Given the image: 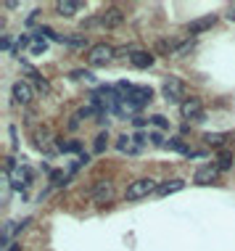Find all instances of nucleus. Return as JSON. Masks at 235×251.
<instances>
[{"label": "nucleus", "mask_w": 235, "mask_h": 251, "mask_svg": "<svg viewBox=\"0 0 235 251\" xmlns=\"http://www.w3.org/2000/svg\"><path fill=\"white\" fill-rule=\"evenodd\" d=\"M159 190V183L153 177H140V180H132L125 190V198L127 201H140V198H148L151 193Z\"/></svg>", "instance_id": "obj_1"}, {"label": "nucleus", "mask_w": 235, "mask_h": 251, "mask_svg": "<svg viewBox=\"0 0 235 251\" xmlns=\"http://www.w3.org/2000/svg\"><path fill=\"white\" fill-rule=\"evenodd\" d=\"M153 101V90L148 85H135L132 93L127 95V101L122 104V111H140L143 106H148Z\"/></svg>", "instance_id": "obj_2"}, {"label": "nucleus", "mask_w": 235, "mask_h": 251, "mask_svg": "<svg viewBox=\"0 0 235 251\" xmlns=\"http://www.w3.org/2000/svg\"><path fill=\"white\" fill-rule=\"evenodd\" d=\"M116 56V48L108 42H98V45H90L87 50V63L90 66H106V63L114 61Z\"/></svg>", "instance_id": "obj_3"}, {"label": "nucleus", "mask_w": 235, "mask_h": 251, "mask_svg": "<svg viewBox=\"0 0 235 251\" xmlns=\"http://www.w3.org/2000/svg\"><path fill=\"white\" fill-rule=\"evenodd\" d=\"M161 93H164L167 104H177V106L188 98L185 95V82H182L180 77H167L164 85H161Z\"/></svg>", "instance_id": "obj_4"}, {"label": "nucleus", "mask_w": 235, "mask_h": 251, "mask_svg": "<svg viewBox=\"0 0 235 251\" xmlns=\"http://www.w3.org/2000/svg\"><path fill=\"white\" fill-rule=\"evenodd\" d=\"M180 117L182 119H193V122H204L206 114H204V101L198 95H191L180 104Z\"/></svg>", "instance_id": "obj_5"}, {"label": "nucleus", "mask_w": 235, "mask_h": 251, "mask_svg": "<svg viewBox=\"0 0 235 251\" xmlns=\"http://www.w3.org/2000/svg\"><path fill=\"white\" fill-rule=\"evenodd\" d=\"M5 177H8V185L14 190H27L29 183H32V169H29L27 164H16Z\"/></svg>", "instance_id": "obj_6"}, {"label": "nucleus", "mask_w": 235, "mask_h": 251, "mask_svg": "<svg viewBox=\"0 0 235 251\" xmlns=\"http://www.w3.org/2000/svg\"><path fill=\"white\" fill-rule=\"evenodd\" d=\"M114 196H116V190H114V183H111V180H95V185H93V201L95 204L106 207V204L114 201Z\"/></svg>", "instance_id": "obj_7"}, {"label": "nucleus", "mask_w": 235, "mask_h": 251, "mask_svg": "<svg viewBox=\"0 0 235 251\" xmlns=\"http://www.w3.org/2000/svg\"><path fill=\"white\" fill-rule=\"evenodd\" d=\"M11 95H14V104L29 106L32 101H35V87H32L27 80H19V82H14V87H11Z\"/></svg>", "instance_id": "obj_8"}, {"label": "nucleus", "mask_w": 235, "mask_h": 251, "mask_svg": "<svg viewBox=\"0 0 235 251\" xmlns=\"http://www.w3.org/2000/svg\"><path fill=\"white\" fill-rule=\"evenodd\" d=\"M217 177H219V167L217 164H204V167L195 169L193 183L195 185H212V183H217Z\"/></svg>", "instance_id": "obj_9"}, {"label": "nucleus", "mask_w": 235, "mask_h": 251, "mask_svg": "<svg viewBox=\"0 0 235 251\" xmlns=\"http://www.w3.org/2000/svg\"><path fill=\"white\" fill-rule=\"evenodd\" d=\"M101 16V27H119V24H125V19H127V14L122 8H116V5H111V8H106L103 14H98Z\"/></svg>", "instance_id": "obj_10"}, {"label": "nucleus", "mask_w": 235, "mask_h": 251, "mask_svg": "<svg viewBox=\"0 0 235 251\" xmlns=\"http://www.w3.org/2000/svg\"><path fill=\"white\" fill-rule=\"evenodd\" d=\"M214 24H217V16H214V14H206V16H201V19H193V21L188 24V35H191V37L204 35V32L212 29Z\"/></svg>", "instance_id": "obj_11"}, {"label": "nucleus", "mask_w": 235, "mask_h": 251, "mask_svg": "<svg viewBox=\"0 0 235 251\" xmlns=\"http://www.w3.org/2000/svg\"><path fill=\"white\" fill-rule=\"evenodd\" d=\"M129 63H132L135 69H151L156 63V56L151 50H132V53H129Z\"/></svg>", "instance_id": "obj_12"}, {"label": "nucleus", "mask_w": 235, "mask_h": 251, "mask_svg": "<svg viewBox=\"0 0 235 251\" xmlns=\"http://www.w3.org/2000/svg\"><path fill=\"white\" fill-rule=\"evenodd\" d=\"M21 69L29 74V80L37 85V93H43V95H48V93H50V85H48V80H45V77H43L40 72H37L35 66H29V63H21Z\"/></svg>", "instance_id": "obj_13"}, {"label": "nucleus", "mask_w": 235, "mask_h": 251, "mask_svg": "<svg viewBox=\"0 0 235 251\" xmlns=\"http://www.w3.org/2000/svg\"><path fill=\"white\" fill-rule=\"evenodd\" d=\"M56 42L69 45V48H87V35H74V32H66V35H56Z\"/></svg>", "instance_id": "obj_14"}, {"label": "nucleus", "mask_w": 235, "mask_h": 251, "mask_svg": "<svg viewBox=\"0 0 235 251\" xmlns=\"http://www.w3.org/2000/svg\"><path fill=\"white\" fill-rule=\"evenodd\" d=\"M185 188V180H180V177H174V180H164V183H159V190H156V196L159 198H167V196H172V193H177Z\"/></svg>", "instance_id": "obj_15"}, {"label": "nucleus", "mask_w": 235, "mask_h": 251, "mask_svg": "<svg viewBox=\"0 0 235 251\" xmlns=\"http://www.w3.org/2000/svg\"><path fill=\"white\" fill-rule=\"evenodd\" d=\"M56 151L58 153H80V156H82V140H74V138H71V140H64V138H56Z\"/></svg>", "instance_id": "obj_16"}, {"label": "nucleus", "mask_w": 235, "mask_h": 251, "mask_svg": "<svg viewBox=\"0 0 235 251\" xmlns=\"http://www.w3.org/2000/svg\"><path fill=\"white\" fill-rule=\"evenodd\" d=\"M116 151L119 153H140V146L135 143L132 135H119L116 138Z\"/></svg>", "instance_id": "obj_17"}, {"label": "nucleus", "mask_w": 235, "mask_h": 251, "mask_svg": "<svg viewBox=\"0 0 235 251\" xmlns=\"http://www.w3.org/2000/svg\"><path fill=\"white\" fill-rule=\"evenodd\" d=\"M56 11H58V16H74V14H80L82 11V3L80 0H61V3H56Z\"/></svg>", "instance_id": "obj_18"}, {"label": "nucleus", "mask_w": 235, "mask_h": 251, "mask_svg": "<svg viewBox=\"0 0 235 251\" xmlns=\"http://www.w3.org/2000/svg\"><path fill=\"white\" fill-rule=\"evenodd\" d=\"M227 140H230V135H227V132H206L204 135V143L209 148H219V151H225Z\"/></svg>", "instance_id": "obj_19"}, {"label": "nucleus", "mask_w": 235, "mask_h": 251, "mask_svg": "<svg viewBox=\"0 0 235 251\" xmlns=\"http://www.w3.org/2000/svg\"><path fill=\"white\" fill-rule=\"evenodd\" d=\"M164 148H169V151H174V153H182V156H191V146H188L180 135H172V138L167 140Z\"/></svg>", "instance_id": "obj_20"}, {"label": "nucleus", "mask_w": 235, "mask_h": 251, "mask_svg": "<svg viewBox=\"0 0 235 251\" xmlns=\"http://www.w3.org/2000/svg\"><path fill=\"white\" fill-rule=\"evenodd\" d=\"M219 167V172H230L233 169V164H235V156H233V151H219V156H217V162H214Z\"/></svg>", "instance_id": "obj_21"}, {"label": "nucleus", "mask_w": 235, "mask_h": 251, "mask_svg": "<svg viewBox=\"0 0 235 251\" xmlns=\"http://www.w3.org/2000/svg\"><path fill=\"white\" fill-rule=\"evenodd\" d=\"M193 37H188V40H182L180 45H177V50H174V59H182V56H188V53H191V50H193Z\"/></svg>", "instance_id": "obj_22"}, {"label": "nucleus", "mask_w": 235, "mask_h": 251, "mask_svg": "<svg viewBox=\"0 0 235 251\" xmlns=\"http://www.w3.org/2000/svg\"><path fill=\"white\" fill-rule=\"evenodd\" d=\"M108 148V132H98V138H95V143H93V151L95 153H103Z\"/></svg>", "instance_id": "obj_23"}, {"label": "nucleus", "mask_w": 235, "mask_h": 251, "mask_svg": "<svg viewBox=\"0 0 235 251\" xmlns=\"http://www.w3.org/2000/svg\"><path fill=\"white\" fill-rule=\"evenodd\" d=\"M71 80H87V82H93L95 77H93V72H87V69H74V72H71Z\"/></svg>", "instance_id": "obj_24"}, {"label": "nucleus", "mask_w": 235, "mask_h": 251, "mask_svg": "<svg viewBox=\"0 0 235 251\" xmlns=\"http://www.w3.org/2000/svg\"><path fill=\"white\" fill-rule=\"evenodd\" d=\"M45 48H48V42H45V37L35 35V42H32V53H45Z\"/></svg>", "instance_id": "obj_25"}, {"label": "nucleus", "mask_w": 235, "mask_h": 251, "mask_svg": "<svg viewBox=\"0 0 235 251\" xmlns=\"http://www.w3.org/2000/svg\"><path fill=\"white\" fill-rule=\"evenodd\" d=\"M151 125L159 127V130H167L169 122H167V117H161V114H153V117H151Z\"/></svg>", "instance_id": "obj_26"}, {"label": "nucleus", "mask_w": 235, "mask_h": 251, "mask_svg": "<svg viewBox=\"0 0 235 251\" xmlns=\"http://www.w3.org/2000/svg\"><path fill=\"white\" fill-rule=\"evenodd\" d=\"M148 140H151L153 146H167V140H164V135H161V132H151V135H148Z\"/></svg>", "instance_id": "obj_27"}, {"label": "nucleus", "mask_w": 235, "mask_h": 251, "mask_svg": "<svg viewBox=\"0 0 235 251\" xmlns=\"http://www.w3.org/2000/svg\"><path fill=\"white\" fill-rule=\"evenodd\" d=\"M148 122H151V119H146V117H135V119H132V125L138 127V130H143V127L148 125Z\"/></svg>", "instance_id": "obj_28"}, {"label": "nucleus", "mask_w": 235, "mask_h": 251, "mask_svg": "<svg viewBox=\"0 0 235 251\" xmlns=\"http://www.w3.org/2000/svg\"><path fill=\"white\" fill-rule=\"evenodd\" d=\"M132 138H135V143H138L140 148H143V146H146V135H143V132H135V135H132Z\"/></svg>", "instance_id": "obj_29"}, {"label": "nucleus", "mask_w": 235, "mask_h": 251, "mask_svg": "<svg viewBox=\"0 0 235 251\" xmlns=\"http://www.w3.org/2000/svg\"><path fill=\"white\" fill-rule=\"evenodd\" d=\"M8 132H11V140H14V148H19V140H16V127L11 125V127H8Z\"/></svg>", "instance_id": "obj_30"}, {"label": "nucleus", "mask_w": 235, "mask_h": 251, "mask_svg": "<svg viewBox=\"0 0 235 251\" xmlns=\"http://www.w3.org/2000/svg\"><path fill=\"white\" fill-rule=\"evenodd\" d=\"M227 21H235V5H230V8H227Z\"/></svg>", "instance_id": "obj_31"}, {"label": "nucleus", "mask_w": 235, "mask_h": 251, "mask_svg": "<svg viewBox=\"0 0 235 251\" xmlns=\"http://www.w3.org/2000/svg\"><path fill=\"white\" fill-rule=\"evenodd\" d=\"M201 156H206V153L204 151H191V156H188V159H201Z\"/></svg>", "instance_id": "obj_32"}]
</instances>
